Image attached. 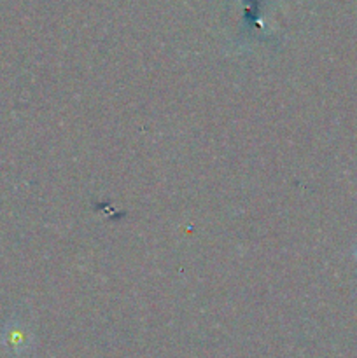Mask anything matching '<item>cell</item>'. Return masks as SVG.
<instances>
[{"mask_svg":"<svg viewBox=\"0 0 357 358\" xmlns=\"http://www.w3.org/2000/svg\"><path fill=\"white\" fill-rule=\"evenodd\" d=\"M6 338L9 339V345L16 346V345H27V332L23 331V327L21 325H10V329L7 331Z\"/></svg>","mask_w":357,"mask_h":358,"instance_id":"obj_1","label":"cell"}]
</instances>
